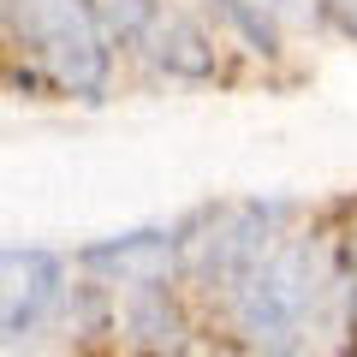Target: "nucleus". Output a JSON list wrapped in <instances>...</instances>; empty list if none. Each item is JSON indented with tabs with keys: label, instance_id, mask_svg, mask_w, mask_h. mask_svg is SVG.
<instances>
[{
	"label": "nucleus",
	"instance_id": "20e7f679",
	"mask_svg": "<svg viewBox=\"0 0 357 357\" xmlns=\"http://www.w3.org/2000/svg\"><path fill=\"white\" fill-rule=\"evenodd\" d=\"M60 304V256L0 244V340H24Z\"/></svg>",
	"mask_w": 357,
	"mask_h": 357
},
{
	"label": "nucleus",
	"instance_id": "0eeeda50",
	"mask_svg": "<svg viewBox=\"0 0 357 357\" xmlns=\"http://www.w3.org/2000/svg\"><path fill=\"white\" fill-rule=\"evenodd\" d=\"M137 48L149 54L155 66L178 72V77H203V72H215V54H208L203 30H197L185 13H173V6H161V13H155V24L143 30V42H137Z\"/></svg>",
	"mask_w": 357,
	"mask_h": 357
},
{
	"label": "nucleus",
	"instance_id": "39448f33",
	"mask_svg": "<svg viewBox=\"0 0 357 357\" xmlns=\"http://www.w3.org/2000/svg\"><path fill=\"white\" fill-rule=\"evenodd\" d=\"M77 262L107 274V280H119V286H161L178 262V238L173 232H126V238L89 244Z\"/></svg>",
	"mask_w": 357,
	"mask_h": 357
},
{
	"label": "nucleus",
	"instance_id": "9b49d317",
	"mask_svg": "<svg viewBox=\"0 0 357 357\" xmlns=\"http://www.w3.org/2000/svg\"><path fill=\"white\" fill-rule=\"evenodd\" d=\"M215 357H232V351H215Z\"/></svg>",
	"mask_w": 357,
	"mask_h": 357
},
{
	"label": "nucleus",
	"instance_id": "1a4fd4ad",
	"mask_svg": "<svg viewBox=\"0 0 357 357\" xmlns=\"http://www.w3.org/2000/svg\"><path fill=\"white\" fill-rule=\"evenodd\" d=\"M96 13H102L107 36H126V42H143V30L155 24V13H161L167 0H89Z\"/></svg>",
	"mask_w": 357,
	"mask_h": 357
},
{
	"label": "nucleus",
	"instance_id": "f257e3e1",
	"mask_svg": "<svg viewBox=\"0 0 357 357\" xmlns=\"http://www.w3.org/2000/svg\"><path fill=\"white\" fill-rule=\"evenodd\" d=\"M333 292V274L310 238H274V250L250 268V280L232 292L238 333L268 357H292L310 340L321 304Z\"/></svg>",
	"mask_w": 357,
	"mask_h": 357
},
{
	"label": "nucleus",
	"instance_id": "423d86ee",
	"mask_svg": "<svg viewBox=\"0 0 357 357\" xmlns=\"http://www.w3.org/2000/svg\"><path fill=\"white\" fill-rule=\"evenodd\" d=\"M126 340L143 345L149 357H178L185 351V316L167 298V286H131L126 298Z\"/></svg>",
	"mask_w": 357,
	"mask_h": 357
},
{
	"label": "nucleus",
	"instance_id": "f03ea898",
	"mask_svg": "<svg viewBox=\"0 0 357 357\" xmlns=\"http://www.w3.org/2000/svg\"><path fill=\"white\" fill-rule=\"evenodd\" d=\"M13 42L72 96L107 89V24L89 0H0Z\"/></svg>",
	"mask_w": 357,
	"mask_h": 357
},
{
	"label": "nucleus",
	"instance_id": "9d476101",
	"mask_svg": "<svg viewBox=\"0 0 357 357\" xmlns=\"http://www.w3.org/2000/svg\"><path fill=\"white\" fill-rule=\"evenodd\" d=\"M321 6H328V18L345 30V36H357V0H321Z\"/></svg>",
	"mask_w": 357,
	"mask_h": 357
},
{
	"label": "nucleus",
	"instance_id": "7ed1b4c3",
	"mask_svg": "<svg viewBox=\"0 0 357 357\" xmlns=\"http://www.w3.org/2000/svg\"><path fill=\"white\" fill-rule=\"evenodd\" d=\"M280 220H286L280 203H232V208H220V215L208 220V232L191 244L197 274H203L215 292L232 298L250 280V268L274 250V227H280Z\"/></svg>",
	"mask_w": 357,
	"mask_h": 357
},
{
	"label": "nucleus",
	"instance_id": "6e6552de",
	"mask_svg": "<svg viewBox=\"0 0 357 357\" xmlns=\"http://www.w3.org/2000/svg\"><path fill=\"white\" fill-rule=\"evenodd\" d=\"M220 6H227V18L250 42H262V48H274L286 24H304V18L316 13V0H220Z\"/></svg>",
	"mask_w": 357,
	"mask_h": 357
}]
</instances>
